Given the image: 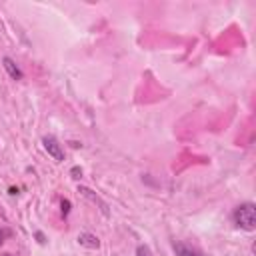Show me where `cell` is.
Returning <instances> with one entry per match:
<instances>
[{"label":"cell","instance_id":"1","mask_svg":"<svg viewBox=\"0 0 256 256\" xmlns=\"http://www.w3.org/2000/svg\"><path fill=\"white\" fill-rule=\"evenodd\" d=\"M232 218H234V224L236 226H240V228L252 232L256 228V206H254L252 202H244V204H240V206L234 210Z\"/></svg>","mask_w":256,"mask_h":256},{"label":"cell","instance_id":"2","mask_svg":"<svg viewBox=\"0 0 256 256\" xmlns=\"http://www.w3.org/2000/svg\"><path fill=\"white\" fill-rule=\"evenodd\" d=\"M42 144H44V150L52 156L56 162H62L64 160V150L60 146V142L54 138V136H44L42 138Z\"/></svg>","mask_w":256,"mask_h":256},{"label":"cell","instance_id":"3","mask_svg":"<svg viewBox=\"0 0 256 256\" xmlns=\"http://www.w3.org/2000/svg\"><path fill=\"white\" fill-rule=\"evenodd\" d=\"M78 192H80L84 198H88V200H92L94 204H98V206H100V210H102V214H104V216H108V204H106L104 200H102L98 194H94L90 188H86V186H78Z\"/></svg>","mask_w":256,"mask_h":256},{"label":"cell","instance_id":"4","mask_svg":"<svg viewBox=\"0 0 256 256\" xmlns=\"http://www.w3.org/2000/svg\"><path fill=\"white\" fill-rule=\"evenodd\" d=\"M2 66H4V70L8 72V76H10L12 80H22V78H24L22 70H20L18 66H16V62H14L12 58L4 56V58H2Z\"/></svg>","mask_w":256,"mask_h":256},{"label":"cell","instance_id":"5","mask_svg":"<svg viewBox=\"0 0 256 256\" xmlns=\"http://www.w3.org/2000/svg\"><path fill=\"white\" fill-rule=\"evenodd\" d=\"M78 244L84 246V248H90V250L100 248V240H98V238H96L94 234H90V232H82V234H78Z\"/></svg>","mask_w":256,"mask_h":256},{"label":"cell","instance_id":"6","mask_svg":"<svg viewBox=\"0 0 256 256\" xmlns=\"http://www.w3.org/2000/svg\"><path fill=\"white\" fill-rule=\"evenodd\" d=\"M174 252H176V256H204L200 250H196V248H192L190 244H186V242H174Z\"/></svg>","mask_w":256,"mask_h":256},{"label":"cell","instance_id":"7","mask_svg":"<svg viewBox=\"0 0 256 256\" xmlns=\"http://www.w3.org/2000/svg\"><path fill=\"white\" fill-rule=\"evenodd\" d=\"M136 256H152V252L146 244H140L138 248H136Z\"/></svg>","mask_w":256,"mask_h":256},{"label":"cell","instance_id":"8","mask_svg":"<svg viewBox=\"0 0 256 256\" xmlns=\"http://www.w3.org/2000/svg\"><path fill=\"white\" fill-rule=\"evenodd\" d=\"M70 176H72L74 180H78V178H82V168H80V166H74V168L70 170Z\"/></svg>","mask_w":256,"mask_h":256},{"label":"cell","instance_id":"9","mask_svg":"<svg viewBox=\"0 0 256 256\" xmlns=\"http://www.w3.org/2000/svg\"><path fill=\"white\" fill-rule=\"evenodd\" d=\"M60 206H62V214L66 216L68 212H70V200H62V202H60Z\"/></svg>","mask_w":256,"mask_h":256},{"label":"cell","instance_id":"10","mask_svg":"<svg viewBox=\"0 0 256 256\" xmlns=\"http://www.w3.org/2000/svg\"><path fill=\"white\" fill-rule=\"evenodd\" d=\"M36 238H38V242H40V244H44V242H46V240H44V234H42V232H36Z\"/></svg>","mask_w":256,"mask_h":256},{"label":"cell","instance_id":"11","mask_svg":"<svg viewBox=\"0 0 256 256\" xmlns=\"http://www.w3.org/2000/svg\"><path fill=\"white\" fill-rule=\"evenodd\" d=\"M2 242H4V240H2V232H0V244H2Z\"/></svg>","mask_w":256,"mask_h":256}]
</instances>
